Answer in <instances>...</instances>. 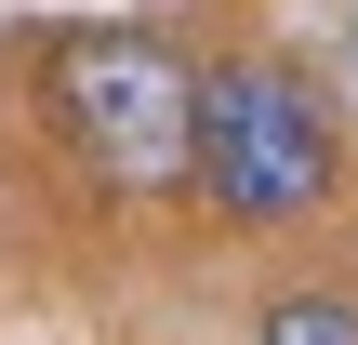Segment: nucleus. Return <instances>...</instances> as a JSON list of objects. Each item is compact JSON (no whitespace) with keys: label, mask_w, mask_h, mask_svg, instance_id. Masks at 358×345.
Returning a JSON list of instances; mask_svg holds the SVG:
<instances>
[{"label":"nucleus","mask_w":358,"mask_h":345,"mask_svg":"<svg viewBox=\"0 0 358 345\" xmlns=\"http://www.w3.org/2000/svg\"><path fill=\"white\" fill-rule=\"evenodd\" d=\"M186 173L226 226H306L345 186L332 146V93H306V66L279 53H213L186 66Z\"/></svg>","instance_id":"f257e3e1"},{"label":"nucleus","mask_w":358,"mask_h":345,"mask_svg":"<svg viewBox=\"0 0 358 345\" xmlns=\"http://www.w3.org/2000/svg\"><path fill=\"white\" fill-rule=\"evenodd\" d=\"M332 120H358V0H345V40H332Z\"/></svg>","instance_id":"20e7f679"},{"label":"nucleus","mask_w":358,"mask_h":345,"mask_svg":"<svg viewBox=\"0 0 358 345\" xmlns=\"http://www.w3.org/2000/svg\"><path fill=\"white\" fill-rule=\"evenodd\" d=\"M53 120L120 173V186H173L186 173V53L146 27H93L53 53Z\"/></svg>","instance_id":"f03ea898"},{"label":"nucleus","mask_w":358,"mask_h":345,"mask_svg":"<svg viewBox=\"0 0 358 345\" xmlns=\"http://www.w3.org/2000/svg\"><path fill=\"white\" fill-rule=\"evenodd\" d=\"M252 345H358V293L345 279H306V293H266Z\"/></svg>","instance_id":"7ed1b4c3"}]
</instances>
